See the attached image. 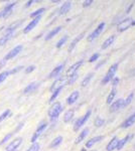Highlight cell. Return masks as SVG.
Masks as SVG:
<instances>
[{
  "mask_svg": "<svg viewBox=\"0 0 135 151\" xmlns=\"http://www.w3.org/2000/svg\"><path fill=\"white\" fill-rule=\"evenodd\" d=\"M88 134H89V128H85L84 130L80 133V135L77 137V139H76V141H75L76 144H79V143H81L82 141H84V139L87 137Z\"/></svg>",
  "mask_w": 135,
  "mask_h": 151,
  "instance_id": "cell-21",
  "label": "cell"
},
{
  "mask_svg": "<svg viewBox=\"0 0 135 151\" xmlns=\"http://www.w3.org/2000/svg\"><path fill=\"white\" fill-rule=\"evenodd\" d=\"M93 0H87V1H84L83 2V7H88V6H90L91 4H93Z\"/></svg>",
  "mask_w": 135,
  "mask_h": 151,
  "instance_id": "cell-46",
  "label": "cell"
},
{
  "mask_svg": "<svg viewBox=\"0 0 135 151\" xmlns=\"http://www.w3.org/2000/svg\"><path fill=\"white\" fill-rule=\"evenodd\" d=\"M16 2H12V3L7 4L5 6V8L2 10V12H0V17H7L8 15H10V13L12 12V8L15 6Z\"/></svg>",
  "mask_w": 135,
  "mask_h": 151,
  "instance_id": "cell-11",
  "label": "cell"
},
{
  "mask_svg": "<svg viewBox=\"0 0 135 151\" xmlns=\"http://www.w3.org/2000/svg\"><path fill=\"white\" fill-rule=\"evenodd\" d=\"M62 142H63V137H62V136H58V137H56L55 139L51 141L50 147L51 148H55V147H56V146L60 145Z\"/></svg>",
  "mask_w": 135,
  "mask_h": 151,
  "instance_id": "cell-29",
  "label": "cell"
},
{
  "mask_svg": "<svg viewBox=\"0 0 135 151\" xmlns=\"http://www.w3.org/2000/svg\"><path fill=\"white\" fill-rule=\"evenodd\" d=\"M93 76H94V74H93V73H89V74H88L84 78V80L82 81V83H81V86H82V87H86V86H87V85L90 83L91 80H92Z\"/></svg>",
  "mask_w": 135,
  "mask_h": 151,
  "instance_id": "cell-30",
  "label": "cell"
},
{
  "mask_svg": "<svg viewBox=\"0 0 135 151\" xmlns=\"http://www.w3.org/2000/svg\"><path fill=\"white\" fill-rule=\"evenodd\" d=\"M10 115H11V111L9 110V109H7V110H5L3 113L1 114V115H0V122H2L3 120H5V119L8 118Z\"/></svg>",
  "mask_w": 135,
  "mask_h": 151,
  "instance_id": "cell-37",
  "label": "cell"
},
{
  "mask_svg": "<svg viewBox=\"0 0 135 151\" xmlns=\"http://www.w3.org/2000/svg\"><path fill=\"white\" fill-rule=\"evenodd\" d=\"M40 146L38 143H32V145H31L26 151H40Z\"/></svg>",
  "mask_w": 135,
  "mask_h": 151,
  "instance_id": "cell-39",
  "label": "cell"
},
{
  "mask_svg": "<svg viewBox=\"0 0 135 151\" xmlns=\"http://www.w3.org/2000/svg\"><path fill=\"white\" fill-rule=\"evenodd\" d=\"M118 142H119V139L117 136H114L111 140L109 141L108 145L106 146V150L107 151H113L117 148V145H118Z\"/></svg>",
  "mask_w": 135,
  "mask_h": 151,
  "instance_id": "cell-13",
  "label": "cell"
},
{
  "mask_svg": "<svg viewBox=\"0 0 135 151\" xmlns=\"http://www.w3.org/2000/svg\"><path fill=\"white\" fill-rule=\"evenodd\" d=\"M77 79H78V74H77V73H76V74H74V75H72V76H69L67 84L68 85H73L74 83L77 81Z\"/></svg>",
  "mask_w": 135,
  "mask_h": 151,
  "instance_id": "cell-34",
  "label": "cell"
},
{
  "mask_svg": "<svg viewBox=\"0 0 135 151\" xmlns=\"http://www.w3.org/2000/svg\"><path fill=\"white\" fill-rule=\"evenodd\" d=\"M132 137H133V135H131V134H128V135L125 136V137L123 138V139L119 140L118 145H117V148H116V149H117V150H121L122 148H123L124 146L126 145V143L128 142V141H129L130 139H131Z\"/></svg>",
  "mask_w": 135,
  "mask_h": 151,
  "instance_id": "cell-14",
  "label": "cell"
},
{
  "mask_svg": "<svg viewBox=\"0 0 135 151\" xmlns=\"http://www.w3.org/2000/svg\"><path fill=\"white\" fill-rule=\"evenodd\" d=\"M53 3H58V2H60V1H58V0H53Z\"/></svg>",
  "mask_w": 135,
  "mask_h": 151,
  "instance_id": "cell-49",
  "label": "cell"
},
{
  "mask_svg": "<svg viewBox=\"0 0 135 151\" xmlns=\"http://www.w3.org/2000/svg\"><path fill=\"white\" fill-rule=\"evenodd\" d=\"M14 151H18V150H17V149H16V150H14Z\"/></svg>",
  "mask_w": 135,
  "mask_h": 151,
  "instance_id": "cell-53",
  "label": "cell"
},
{
  "mask_svg": "<svg viewBox=\"0 0 135 151\" xmlns=\"http://www.w3.org/2000/svg\"><path fill=\"white\" fill-rule=\"evenodd\" d=\"M62 28H63L62 26H58V27L53 28V30H51L50 32L48 33V35L45 36V40H51V38H53V36H56L58 32H60L61 30H62Z\"/></svg>",
  "mask_w": 135,
  "mask_h": 151,
  "instance_id": "cell-23",
  "label": "cell"
},
{
  "mask_svg": "<svg viewBox=\"0 0 135 151\" xmlns=\"http://www.w3.org/2000/svg\"><path fill=\"white\" fill-rule=\"evenodd\" d=\"M45 11V8H40V9H38V10H35V11L32 12V13L30 14V17L35 18V17H38V16H41V14H43Z\"/></svg>",
  "mask_w": 135,
  "mask_h": 151,
  "instance_id": "cell-36",
  "label": "cell"
},
{
  "mask_svg": "<svg viewBox=\"0 0 135 151\" xmlns=\"http://www.w3.org/2000/svg\"><path fill=\"white\" fill-rule=\"evenodd\" d=\"M132 76H135V69L133 70V73H132Z\"/></svg>",
  "mask_w": 135,
  "mask_h": 151,
  "instance_id": "cell-51",
  "label": "cell"
},
{
  "mask_svg": "<svg viewBox=\"0 0 135 151\" xmlns=\"http://www.w3.org/2000/svg\"><path fill=\"white\" fill-rule=\"evenodd\" d=\"M132 22H133V19L132 18H125L124 20H122L121 22L118 23V25H117V30L119 31V32H123V31L127 30L130 26H132Z\"/></svg>",
  "mask_w": 135,
  "mask_h": 151,
  "instance_id": "cell-4",
  "label": "cell"
},
{
  "mask_svg": "<svg viewBox=\"0 0 135 151\" xmlns=\"http://www.w3.org/2000/svg\"><path fill=\"white\" fill-rule=\"evenodd\" d=\"M34 70H35V65H29L28 68H26L25 69V73L26 74H29V73L33 72Z\"/></svg>",
  "mask_w": 135,
  "mask_h": 151,
  "instance_id": "cell-45",
  "label": "cell"
},
{
  "mask_svg": "<svg viewBox=\"0 0 135 151\" xmlns=\"http://www.w3.org/2000/svg\"><path fill=\"white\" fill-rule=\"evenodd\" d=\"M104 123H105V120L103 118H101V117H97L94 121V125L96 127H101V126L104 125Z\"/></svg>",
  "mask_w": 135,
  "mask_h": 151,
  "instance_id": "cell-35",
  "label": "cell"
},
{
  "mask_svg": "<svg viewBox=\"0 0 135 151\" xmlns=\"http://www.w3.org/2000/svg\"><path fill=\"white\" fill-rule=\"evenodd\" d=\"M135 25V19H133V22H132V26Z\"/></svg>",
  "mask_w": 135,
  "mask_h": 151,
  "instance_id": "cell-50",
  "label": "cell"
},
{
  "mask_svg": "<svg viewBox=\"0 0 135 151\" xmlns=\"http://www.w3.org/2000/svg\"><path fill=\"white\" fill-rule=\"evenodd\" d=\"M38 88V83H31V84H29L27 87L25 88V89L23 90V93L24 94H28V93H32V92L35 91L36 89Z\"/></svg>",
  "mask_w": 135,
  "mask_h": 151,
  "instance_id": "cell-22",
  "label": "cell"
},
{
  "mask_svg": "<svg viewBox=\"0 0 135 151\" xmlns=\"http://www.w3.org/2000/svg\"><path fill=\"white\" fill-rule=\"evenodd\" d=\"M12 135H13V133H9V134H7V135L4 136V138L2 139L1 142H0V145H3L4 143H6L7 141H8V140L12 137Z\"/></svg>",
  "mask_w": 135,
  "mask_h": 151,
  "instance_id": "cell-41",
  "label": "cell"
},
{
  "mask_svg": "<svg viewBox=\"0 0 135 151\" xmlns=\"http://www.w3.org/2000/svg\"><path fill=\"white\" fill-rule=\"evenodd\" d=\"M123 99H118L115 102H113L111 104V107H110V111L111 112H115L117 110H119L120 108H122V104H123Z\"/></svg>",
  "mask_w": 135,
  "mask_h": 151,
  "instance_id": "cell-15",
  "label": "cell"
},
{
  "mask_svg": "<svg viewBox=\"0 0 135 151\" xmlns=\"http://www.w3.org/2000/svg\"><path fill=\"white\" fill-rule=\"evenodd\" d=\"M64 82H65V79H64V78H60V79H58L53 84V86H51V91L53 92L56 89V88H58V87H61V86H65V83H64Z\"/></svg>",
  "mask_w": 135,
  "mask_h": 151,
  "instance_id": "cell-26",
  "label": "cell"
},
{
  "mask_svg": "<svg viewBox=\"0 0 135 151\" xmlns=\"http://www.w3.org/2000/svg\"><path fill=\"white\" fill-rule=\"evenodd\" d=\"M21 142H22V138H21V137L16 138V139L12 141L11 143H9L8 146L6 147V151H14V150H16L17 148H18V146L21 144Z\"/></svg>",
  "mask_w": 135,
  "mask_h": 151,
  "instance_id": "cell-9",
  "label": "cell"
},
{
  "mask_svg": "<svg viewBox=\"0 0 135 151\" xmlns=\"http://www.w3.org/2000/svg\"><path fill=\"white\" fill-rule=\"evenodd\" d=\"M134 149H135V145H134Z\"/></svg>",
  "mask_w": 135,
  "mask_h": 151,
  "instance_id": "cell-54",
  "label": "cell"
},
{
  "mask_svg": "<svg viewBox=\"0 0 135 151\" xmlns=\"http://www.w3.org/2000/svg\"><path fill=\"white\" fill-rule=\"evenodd\" d=\"M9 76V72H7V70H5V72L1 73L0 74V84H1L2 82H4L6 80V78Z\"/></svg>",
  "mask_w": 135,
  "mask_h": 151,
  "instance_id": "cell-40",
  "label": "cell"
},
{
  "mask_svg": "<svg viewBox=\"0 0 135 151\" xmlns=\"http://www.w3.org/2000/svg\"><path fill=\"white\" fill-rule=\"evenodd\" d=\"M63 88H64V86H61V87L56 88L55 91L53 92V95H51V99H50V102H51H51H53V101H55V100L56 99V97H58V95H60L61 92H62Z\"/></svg>",
  "mask_w": 135,
  "mask_h": 151,
  "instance_id": "cell-28",
  "label": "cell"
},
{
  "mask_svg": "<svg viewBox=\"0 0 135 151\" xmlns=\"http://www.w3.org/2000/svg\"><path fill=\"white\" fill-rule=\"evenodd\" d=\"M40 18H41V16H38V17H35V18H33L32 20L29 22L27 25H26V27L23 29V32L24 33H28L29 31H31L32 29L35 27L36 25H38V23L40 22Z\"/></svg>",
  "mask_w": 135,
  "mask_h": 151,
  "instance_id": "cell-8",
  "label": "cell"
},
{
  "mask_svg": "<svg viewBox=\"0 0 135 151\" xmlns=\"http://www.w3.org/2000/svg\"><path fill=\"white\" fill-rule=\"evenodd\" d=\"M133 98H134V93H130L128 95V97H127V98L123 101V104H122V108H125V107L128 106V105L132 102Z\"/></svg>",
  "mask_w": 135,
  "mask_h": 151,
  "instance_id": "cell-32",
  "label": "cell"
},
{
  "mask_svg": "<svg viewBox=\"0 0 135 151\" xmlns=\"http://www.w3.org/2000/svg\"><path fill=\"white\" fill-rule=\"evenodd\" d=\"M20 23H21V21H19V22H17V23L15 22V23L12 24V25H10L6 29V33H13V31L15 30V28L18 27V26L20 25Z\"/></svg>",
  "mask_w": 135,
  "mask_h": 151,
  "instance_id": "cell-33",
  "label": "cell"
},
{
  "mask_svg": "<svg viewBox=\"0 0 135 151\" xmlns=\"http://www.w3.org/2000/svg\"><path fill=\"white\" fill-rule=\"evenodd\" d=\"M34 0H30V1H28V2H26V7H30L31 5H32V3H34Z\"/></svg>",
  "mask_w": 135,
  "mask_h": 151,
  "instance_id": "cell-47",
  "label": "cell"
},
{
  "mask_svg": "<svg viewBox=\"0 0 135 151\" xmlns=\"http://www.w3.org/2000/svg\"><path fill=\"white\" fill-rule=\"evenodd\" d=\"M91 110L89 111H87V113L85 114L84 116H82L81 118L78 119L77 121L75 122V125H74V131H78V130H80V128L82 127L84 124L87 122L88 120H89V118H90V116H91Z\"/></svg>",
  "mask_w": 135,
  "mask_h": 151,
  "instance_id": "cell-3",
  "label": "cell"
},
{
  "mask_svg": "<svg viewBox=\"0 0 135 151\" xmlns=\"http://www.w3.org/2000/svg\"><path fill=\"white\" fill-rule=\"evenodd\" d=\"M62 111H63L62 104H61L60 102H56V103H53L50 108V110H48V116H50L51 120V121L56 120Z\"/></svg>",
  "mask_w": 135,
  "mask_h": 151,
  "instance_id": "cell-1",
  "label": "cell"
},
{
  "mask_svg": "<svg viewBox=\"0 0 135 151\" xmlns=\"http://www.w3.org/2000/svg\"><path fill=\"white\" fill-rule=\"evenodd\" d=\"M21 69H23V67H17V68H14L13 70H11L10 72H9V75H11V74H15V73H18L19 70H20Z\"/></svg>",
  "mask_w": 135,
  "mask_h": 151,
  "instance_id": "cell-44",
  "label": "cell"
},
{
  "mask_svg": "<svg viewBox=\"0 0 135 151\" xmlns=\"http://www.w3.org/2000/svg\"><path fill=\"white\" fill-rule=\"evenodd\" d=\"M83 64H84V60H79V62L75 63V64H74L73 65H71L70 69L68 70L67 75L68 76H72L74 74H76V73H77V70L83 65Z\"/></svg>",
  "mask_w": 135,
  "mask_h": 151,
  "instance_id": "cell-10",
  "label": "cell"
},
{
  "mask_svg": "<svg viewBox=\"0 0 135 151\" xmlns=\"http://www.w3.org/2000/svg\"><path fill=\"white\" fill-rule=\"evenodd\" d=\"M71 7H72V2L68 1V2H65L60 8V15H65L67 14L69 11H70Z\"/></svg>",
  "mask_w": 135,
  "mask_h": 151,
  "instance_id": "cell-16",
  "label": "cell"
},
{
  "mask_svg": "<svg viewBox=\"0 0 135 151\" xmlns=\"http://www.w3.org/2000/svg\"><path fill=\"white\" fill-rule=\"evenodd\" d=\"M64 69V64L58 65V67H56L55 69H53V70H51V73L50 75H48V78H56V77H58V75L61 74V72Z\"/></svg>",
  "mask_w": 135,
  "mask_h": 151,
  "instance_id": "cell-20",
  "label": "cell"
},
{
  "mask_svg": "<svg viewBox=\"0 0 135 151\" xmlns=\"http://www.w3.org/2000/svg\"><path fill=\"white\" fill-rule=\"evenodd\" d=\"M118 67H119V63H115V64H113L111 67L109 68V70H108L106 76H105L104 79L102 80V84L103 85H106L109 82L112 81V79L115 77V74H116L117 70H118Z\"/></svg>",
  "mask_w": 135,
  "mask_h": 151,
  "instance_id": "cell-2",
  "label": "cell"
},
{
  "mask_svg": "<svg viewBox=\"0 0 135 151\" xmlns=\"http://www.w3.org/2000/svg\"><path fill=\"white\" fill-rule=\"evenodd\" d=\"M104 28H105V22H101L99 24V25L97 26V28L95 29L94 31H93L91 35L88 36L87 37V40L88 41H93L94 40H96V38L98 37L102 33V31L104 30Z\"/></svg>",
  "mask_w": 135,
  "mask_h": 151,
  "instance_id": "cell-5",
  "label": "cell"
},
{
  "mask_svg": "<svg viewBox=\"0 0 135 151\" xmlns=\"http://www.w3.org/2000/svg\"><path fill=\"white\" fill-rule=\"evenodd\" d=\"M21 50H22V45H17V47H15L13 50H11L10 52L7 53L5 57H4L3 60H5V62H6V60H11V58H13L14 57H16V55H18Z\"/></svg>",
  "mask_w": 135,
  "mask_h": 151,
  "instance_id": "cell-7",
  "label": "cell"
},
{
  "mask_svg": "<svg viewBox=\"0 0 135 151\" xmlns=\"http://www.w3.org/2000/svg\"><path fill=\"white\" fill-rule=\"evenodd\" d=\"M75 115V110H73V109H71V110H68L67 112L65 113V115H64V122L65 123H69L72 121L73 117Z\"/></svg>",
  "mask_w": 135,
  "mask_h": 151,
  "instance_id": "cell-24",
  "label": "cell"
},
{
  "mask_svg": "<svg viewBox=\"0 0 135 151\" xmlns=\"http://www.w3.org/2000/svg\"><path fill=\"white\" fill-rule=\"evenodd\" d=\"M103 139H104V136L103 135L96 136V137L91 138V139L89 141H87V143H86V148H92L95 144H97L98 142L102 141Z\"/></svg>",
  "mask_w": 135,
  "mask_h": 151,
  "instance_id": "cell-12",
  "label": "cell"
},
{
  "mask_svg": "<svg viewBox=\"0 0 135 151\" xmlns=\"http://www.w3.org/2000/svg\"><path fill=\"white\" fill-rule=\"evenodd\" d=\"M13 35H14V32L13 33H6L5 35L4 36H2L1 38H0V45H4L5 43L8 41L10 38L13 36Z\"/></svg>",
  "mask_w": 135,
  "mask_h": 151,
  "instance_id": "cell-31",
  "label": "cell"
},
{
  "mask_svg": "<svg viewBox=\"0 0 135 151\" xmlns=\"http://www.w3.org/2000/svg\"><path fill=\"white\" fill-rule=\"evenodd\" d=\"M84 36H85V32H82V33H80V35H78V36H76L75 40H74L72 42H71V45H70V47H69V52H72L74 48H75L76 45H78V42H79V41L82 40Z\"/></svg>",
  "mask_w": 135,
  "mask_h": 151,
  "instance_id": "cell-19",
  "label": "cell"
},
{
  "mask_svg": "<svg viewBox=\"0 0 135 151\" xmlns=\"http://www.w3.org/2000/svg\"><path fill=\"white\" fill-rule=\"evenodd\" d=\"M67 40H68V36H67V35L63 36V37L58 41V43H56V47H58V48L62 47L63 45H65V42H66V41H67Z\"/></svg>",
  "mask_w": 135,
  "mask_h": 151,
  "instance_id": "cell-38",
  "label": "cell"
},
{
  "mask_svg": "<svg viewBox=\"0 0 135 151\" xmlns=\"http://www.w3.org/2000/svg\"><path fill=\"white\" fill-rule=\"evenodd\" d=\"M46 126H48V123L46 122H43L41 124H40V126L38 127L36 129V131L34 132V134L32 135V137H31V143H35V141L38 140V138L40 136V134L45 131V129L46 128Z\"/></svg>",
  "mask_w": 135,
  "mask_h": 151,
  "instance_id": "cell-6",
  "label": "cell"
},
{
  "mask_svg": "<svg viewBox=\"0 0 135 151\" xmlns=\"http://www.w3.org/2000/svg\"><path fill=\"white\" fill-rule=\"evenodd\" d=\"M79 97H80V93H79V92H78V91L73 92V93L71 94L70 96H69V98L67 99L68 105H73L78 99H79Z\"/></svg>",
  "mask_w": 135,
  "mask_h": 151,
  "instance_id": "cell-18",
  "label": "cell"
},
{
  "mask_svg": "<svg viewBox=\"0 0 135 151\" xmlns=\"http://www.w3.org/2000/svg\"><path fill=\"white\" fill-rule=\"evenodd\" d=\"M116 93H117V91H116V88H112V90H111V92L109 93V95H108V97H107V104H112L113 103V101H114V99H115V96H116Z\"/></svg>",
  "mask_w": 135,
  "mask_h": 151,
  "instance_id": "cell-27",
  "label": "cell"
},
{
  "mask_svg": "<svg viewBox=\"0 0 135 151\" xmlns=\"http://www.w3.org/2000/svg\"><path fill=\"white\" fill-rule=\"evenodd\" d=\"M132 8H133V3L130 4V5H129V7H128V8H127V10H126V13H129L130 10H131Z\"/></svg>",
  "mask_w": 135,
  "mask_h": 151,
  "instance_id": "cell-48",
  "label": "cell"
},
{
  "mask_svg": "<svg viewBox=\"0 0 135 151\" xmlns=\"http://www.w3.org/2000/svg\"><path fill=\"white\" fill-rule=\"evenodd\" d=\"M99 57H100L99 53H94V55H93L92 57H91V58H89V62H90V63L96 62V60H97L98 58H99Z\"/></svg>",
  "mask_w": 135,
  "mask_h": 151,
  "instance_id": "cell-43",
  "label": "cell"
},
{
  "mask_svg": "<svg viewBox=\"0 0 135 151\" xmlns=\"http://www.w3.org/2000/svg\"><path fill=\"white\" fill-rule=\"evenodd\" d=\"M82 151H86V149H84V148H83V150Z\"/></svg>",
  "mask_w": 135,
  "mask_h": 151,
  "instance_id": "cell-52",
  "label": "cell"
},
{
  "mask_svg": "<svg viewBox=\"0 0 135 151\" xmlns=\"http://www.w3.org/2000/svg\"><path fill=\"white\" fill-rule=\"evenodd\" d=\"M92 151H96V150H92Z\"/></svg>",
  "mask_w": 135,
  "mask_h": 151,
  "instance_id": "cell-55",
  "label": "cell"
},
{
  "mask_svg": "<svg viewBox=\"0 0 135 151\" xmlns=\"http://www.w3.org/2000/svg\"><path fill=\"white\" fill-rule=\"evenodd\" d=\"M119 81H120V79L118 77H114L112 79V81H111V84H112V87L113 88H115L117 86V85H118V83H119Z\"/></svg>",
  "mask_w": 135,
  "mask_h": 151,
  "instance_id": "cell-42",
  "label": "cell"
},
{
  "mask_svg": "<svg viewBox=\"0 0 135 151\" xmlns=\"http://www.w3.org/2000/svg\"><path fill=\"white\" fill-rule=\"evenodd\" d=\"M134 123H135V113L133 114V115H131L130 117H128V118H127L126 120H125L124 122L122 123L121 128H129L130 126L133 125Z\"/></svg>",
  "mask_w": 135,
  "mask_h": 151,
  "instance_id": "cell-17",
  "label": "cell"
},
{
  "mask_svg": "<svg viewBox=\"0 0 135 151\" xmlns=\"http://www.w3.org/2000/svg\"><path fill=\"white\" fill-rule=\"evenodd\" d=\"M114 40H115V35H110L109 37L107 38L106 40L103 42V45H102V50H106L107 47H109L110 45H112L113 42H114Z\"/></svg>",
  "mask_w": 135,
  "mask_h": 151,
  "instance_id": "cell-25",
  "label": "cell"
}]
</instances>
